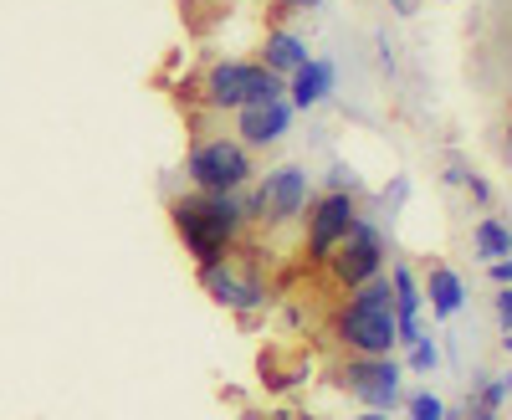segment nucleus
<instances>
[{
    "instance_id": "f257e3e1",
    "label": "nucleus",
    "mask_w": 512,
    "mask_h": 420,
    "mask_svg": "<svg viewBox=\"0 0 512 420\" xmlns=\"http://www.w3.org/2000/svg\"><path fill=\"white\" fill-rule=\"evenodd\" d=\"M169 221H175L185 251L195 257V267H210V262H226L236 241H241V226L251 221V210L241 200V190H195V195H180L169 200Z\"/></svg>"
},
{
    "instance_id": "f03ea898",
    "label": "nucleus",
    "mask_w": 512,
    "mask_h": 420,
    "mask_svg": "<svg viewBox=\"0 0 512 420\" xmlns=\"http://www.w3.org/2000/svg\"><path fill=\"white\" fill-rule=\"evenodd\" d=\"M333 339L344 344L354 359H384L400 344V323H395V292L390 277H374L354 287L333 313Z\"/></svg>"
},
{
    "instance_id": "7ed1b4c3",
    "label": "nucleus",
    "mask_w": 512,
    "mask_h": 420,
    "mask_svg": "<svg viewBox=\"0 0 512 420\" xmlns=\"http://www.w3.org/2000/svg\"><path fill=\"white\" fill-rule=\"evenodd\" d=\"M287 98V82L272 77L262 62H216L205 72V103L221 108V113H241V108H256V103H277Z\"/></svg>"
},
{
    "instance_id": "20e7f679",
    "label": "nucleus",
    "mask_w": 512,
    "mask_h": 420,
    "mask_svg": "<svg viewBox=\"0 0 512 420\" xmlns=\"http://www.w3.org/2000/svg\"><path fill=\"white\" fill-rule=\"evenodd\" d=\"M185 175H190L195 190L226 195V190H246V185H251L256 164H251V149H246L241 139L216 134V139H200V144L185 154Z\"/></svg>"
},
{
    "instance_id": "39448f33",
    "label": "nucleus",
    "mask_w": 512,
    "mask_h": 420,
    "mask_svg": "<svg viewBox=\"0 0 512 420\" xmlns=\"http://www.w3.org/2000/svg\"><path fill=\"white\" fill-rule=\"evenodd\" d=\"M308 205H313V180H308L303 164H277V170H267L262 185H256L251 200H246L251 216L256 221H272V226L297 221Z\"/></svg>"
},
{
    "instance_id": "423d86ee",
    "label": "nucleus",
    "mask_w": 512,
    "mask_h": 420,
    "mask_svg": "<svg viewBox=\"0 0 512 420\" xmlns=\"http://www.w3.org/2000/svg\"><path fill=\"white\" fill-rule=\"evenodd\" d=\"M328 277H333V287H349V292L384 277V236H379V226L354 221V231L338 241V251L328 257Z\"/></svg>"
},
{
    "instance_id": "0eeeda50",
    "label": "nucleus",
    "mask_w": 512,
    "mask_h": 420,
    "mask_svg": "<svg viewBox=\"0 0 512 420\" xmlns=\"http://www.w3.org/2000/svg\"><path fill=\"white\" fill-rule=\"evenodd\" d=\"M338 385H344L364 410H395L400 390H405V369L384 354V359H349L338 369Z\"/></svg>"
},
{
    "instance_id": "6e6552de",
    "label": "nucleus",
    "mask_w": 512,
    "mask_h": 420,
    "mask_svg": "<svg viewBox=\"0 0 512 420\" xmlns=\"http://www.w3.org/2000/svg\"><path fill=\"white\" fill-rule=\"evenodd\" d=\"M303 221H308V257H313V262H328L333 251H338V241L354 231L359 200H354L349 190H328V195H318V200L303 210Z\"/></svg>"
},
{
    "instance_id": "1a4fd4ad",
    "label": "nucleus",
    "mask_w": 512,
    "mask_h": 420,
    "mask_svg": "<svg viewBox=\"0 0 512 420\" xmlns=\"http://www.w3.org/2000/svg\"><path fill=\"white\" fill-rule=\"evenodd\" d=\"M200 282H205L210 298H216L221 308H231V313H256V308L267 303V282H262V272L236 267V257L200 267Z\"/></svg>"
},
{
    "instance_id": "9d476101",
    "label": "nucleus",
    "mask_w": 512,
    "mask_h": 420,
    "mask_svg": "<svg viewBox=\"0 0 512 420\" xmlns=\"http://www.w3.org/2000/svg\"><path fill=\"white\" fill-rule=\"evenodd\" d=\"M287 129H292V103H287V98L256 103V108H241V113H236V139H241L246 149H267V144H277Z\"/></svg>"
},
{
    "instance_id": "9b49d317",
    "label": "nucleus",
    "mask_w": 512,
    "mask_h": 420,
    "mask_svg": "<svg viewBox=\"0 0 512 420\" xmlns=\"http://www.w3.org/2000/svg\"><path fill=\"white\" fill-rule=\"evenodd\" d=\"M390 292H395V323H400V344H415V339H425V328H420L425 287H420V277H415L405 262H395V267H390Z\"/></svg>"
},
{
    "instance_id": "f8f14e48",
    "label": "nucleus",
    "mask_w": 512,
    "mask_h": 420,
    "mask_svg": "<svg viewBox=\"0 0 512 420\" xmlns=\"http://www.w3.org/2000/svg\"><path fill=\"white\" fill-rule=\"evenodd\" d=\"M328 93H333V62H323V57H308L303 67L287 77V103L303 108V113L318 108Z\"/></svg>"
},
{
    "instance_id": "ddd939ff",
    "label": "nucleus",
    "mask_w": 512,
    "mask_h": 420,
    "mask_svg": "<svg viewBox=\"0 0 512 420\" xmlns=\"http://www.w3.org/2000/svg\"><path fill=\"white\" fill-rule=\"evenodd\" d=\"M256 62H262L272 77H282V82H287L297 67L308 62V41L297 36V31H287V26H277V31H267V41H262V57H256Z\"/></svg>"
},
{
    "instance_id": "4468645a",
    "label": "nucleus",
    "mask_w": 512,
    "mask_h": 420,
    "mask_svg": "<svg viewBox=\"0 0 512 420\" xmlns=\"http://www.w3.org/2000/svg\"><path fill=\"white\" fill-rule=\"evenodd\" d=\"M420 287H425V303H431L436 318H456L466 308V282L451 267H431V277H425Z\"/></svg>"
},
{
    "instance_id": "2eb2a0df",
    "label": "nucleus",
    "mask_w": 512,
    "mask_h": 420,
    "mask_svg": "<svg viewBox=\"0 0 512 420\" xmlns=\"http://www.w3.org/2000/svg\"><path fill=\"white\" fill-rule=\"evenodd\" d=\"M472 251H477L482 262H502V257H512V226L497 221V216H482V221L472 226Z\"/></svg>"
},
{
    "instance_id": "dca6fc26",
    "label": "nucleus",
    "mask_w": 512,
    "mask_h": 420,
    "mask_svg": "<svg viewBox=\"0 0 512 420\" xmlns=\"http://www.w3.org/2000/svg\"><path fill=\"white\" fill-rule=\"evenodd\" d=\"M507 395H512V369H502L497 380H477V410H502Z\"/></svg>"
},
{
    "instance_id": "f3484780",
    "label": "nucleus",
    "mask_w": 512,
    "mask_h": 420,
    "mask_svg": "<svg viewBox=\"0 0 512 420\" xmlns=\"http://www.w3.org/2000/svg\"><path fill=\"white\" fill-rule=\"evenodd\" d=\"M410 349V374H436V364H441V349H436V339L425 333V339H415V344H405Z\"/></svg>"
},
{
    "instance_id": "a211bd4d",
    "label": "nucleus",
    "mask_w": 512,
    "mask_h": 420,
    "mask_svg": "<svg viewBox=\"0 0 512 420\" xmlns=\"http://www.w3.org/2000/svg\"><path fill=\"white\" fill-rule=\"evenodd\" d=\"M410 420H446V400L431 390H415L410 395Z\"/></svg>"
},
{
    "instance_id": "6ab92c4d",
    "label": "nucleus",
    "mask_w": 512,
    "mask_h": 420,
    "mask_svg": "<svg viewBox=\"0 0 512 420\" xmlns=\"http://www.w3.org/2000/svg\"><path fill=\"white\" fill-rule=\"evenodd\" d=\"M492 313H497L502 333H512V287H497V298H492Z\"/></svg>"
},
{
    "instance_id": "aec40b11",
    "label": "nucleus",
    "mask_w": 512,
    "mask_h": 420,
    "mask_svg": "<svg viewBox=\"0 0 512 420\" xmlns=\"http://www.w3.org/2000/svg\"><path fill=\"white\" fill-rule=\"evenodd\" d=\"M354 185H359V180H354V170H349V164H333L328 190H349V195H354Z\"/></svg>"
},
{
    "instance_id": "412c9836",
    "label": "nucleus",
    "mask_w": 512,
    "mask_h": 420,
    "mask_svg": "<svg viewBox=\"0 0 512 420\" xmlns=\"http://www.w3.org/2000/svg\"><path fill=\"white\" fill-rule=\"evenodd\" d=\"M461 185H466V195H472V200H482V205L492 200V185H487L482 175H472V170H466V180H461Z\"/></svg>"
},
{
    "instance_id": "4be33fe9",
    "label": "nucleus",
    "mask_w": 512,
    "mask_h": 420,
    "mask_svg": "<svg viewBox=\"0 0 512 420\" xmlns=\"http://www.w3.org/2000/svg\"><path fill=\"white\" fill-rule=\"evenodd\" d=\"M487 277H492L497 287H512V257H502V262H487Z\"/></svg>"
},
{
    "instance_id": "5701e85b",
    "label": "nucleus",
    "mask_w": 512,
    "mask_h": 420,
    "mask_svg": "<svg viewBox=\"0 0 512 420\" xmlns=\"http://www.w3.org/2000/svg\"><path fill=\"white\" fill-rule=\"evenodd\" d=\"M282 11H318V6H328V0H277Z\"/></svg>"
},
{
    "instance_id": "b1692460",
    "label": "nucleus",
    "mask_w": 512,
    "mask_h": 420,
    "mask_svg": "<svg viewBox=\"0 0 512 420\" xmlns=\"http://www.w3.org/2000/svg\"><path fill=\"white\" fill-rule=\"evenodd\" d=\"M349 420H390V410H369V415H349Z\"/></svg>"
},
{
    "instance_id": "393cba45",
    "label": "nucleus",
    "mask_w": 512,
    "mask_h": 420,
    "mask_svg": "<svg viewBox=\"0 0 512 420\" xmlns=\"http://www.w3.org/2000/svg\"><path fill=\"white\" fill-rule=\"evenodd\" d=\"M472 420H497V410H477V415H472Z\"/></svg>"
},
{
    "instance_id": "a878e982",
    "label": "nucleus",
    "mask_w": 512,
    "mask_h": 420,
    "mask_svg": "<svg viewBox=\"0 0 512 420\" xmlns=\"http://www.w3.org/2000/svg\"><path fill=\"white\" fill-rule=\"evenodd\" d=\"M390 6H395V11H415V6H410V0H390Z\"/></svg>"
},
{
    "instance_id": "bb28decb",
    "label": "nucleus",
    "mask_w": 512,
    "mask_h": 420,
    "mask_svg": "<svg viewBox=\"0 0 512 420\" xmlns=\"http://www.w3.org/2000/svg\"><path fill=\"white\" fill-rule=\"evenodd\" d=\"M502 349H507V354H512V333H502Z\"/></svg>"
}]
</instances>
